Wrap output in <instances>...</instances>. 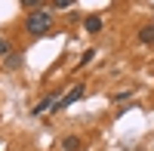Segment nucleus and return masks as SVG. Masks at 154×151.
I'll list each match as a JSON object with an SVG mask.
<instances>
[{
    "label": "nucleus",
    "instance_id": "9",
    "mask_svg": "<svg viewBox=\"0 0 154 151\" xmlns=\"http://www.w3.org/2000/svg\"><path fill=\"white\" fill-rule=\"evenodd\" d=\"M6 65H9V68H16V65H19V56H12V53H9V56H6Z\"/></svg>",
    "mask_w": 154,
    "mask_h": 151
},
{
    "label": "nucleus",
    "instance_id": "3",
    "mask_svg": "<svg viewBox=\"0 0 154 151\" xmlns=\"http://www.w3.org/2000/svg\"><path fill=\"white\" fill-rule=\"evenodd\" d=\"M83 28H86L89 34H99V31H102V16H86Z\"/></svg>",
    "mask_w": 154,
    "mask_h": 151
},
{
    "label": "nucleus",
    "instance_id": "6",
    "mask_svg": "<svg viewBox=\"0 0 154 151\" xmlns=\"http://www.w3.org/2000/svg\"><path fill=\"white\" fill-rule=\"evenodd\" d=\"M53 99H56V96H46L43 102H37V108H34V111H37V114H43V111H46L49 105H53Z\"/></svg>",
    "mask_w": 154,
    "mask_h": 151
},
{
    "label": "nucleus",
    "instance_id": "10",
    "mask_svg": "<svg viewBox=\"0 0 154 151\" xmlns=\"http://www.w3.org/2000/svg\"><path fill=\"white\" fill-rule=\"evenodd\" d=\"M0 56H9V43L6 40H0Z\"/></svg>",
    "mask_w": 154,
    "mask_h": 151
},
{
    "label": "nucleus",
    "instance_id": "2",
    "mask_svg": "<svg viewBox=\"0 0 154 151\" xmlns=\"http://www.w3.org/2000/svg\"><path fill=\"white\" fill-rule=\"evenodd\" d=\"M77 99H83V83L71 86V90H68V96H65V99H59V102L53 105V111H59V108H68V105H74Z\"/></svg>",
    "mask_w": 154,
    "mask_h": 151
},
{
    "label": "nucleus",
    "instance_id": "8",
    "mask_svg": "<svg viewBox=\"0 0 154 151\" xmlns=\"http://www.w3.org/2000/svg\"><path fill=\"white\" fill-rule=\"evenodd\" d=\"M71 3H74V0H53V6H56V9H68Z\"/></svg>",
    "mask_w": 154,
    "mask_h": 151
},
{
    "label": "nucleus",
    "instance_id": "1",
    "mask_svg": "<svg viewBox=\"0 0 154 151\" xmlns=\"http://www.w3.org/2000/svg\"><path fill=\"white\" fill-rule=\"evenodd\" d=\"M49 25H53V12H49V9H34L28 16V22H25V28H28V34L40 37V34L49 31Z\"/></svg>",
    "mask_w": 154,
    "mask_h": 151
},
{
    "label": "nucleus",
    "instance_id": "7",
    "mask_svg": "<svg viewBox=\"0 0 154 151\" xmlns=\"http://www.w3.org/2000/svg\"><path fill=\"white\" fill-rule=\"evenodd\" d=\"M19 3H22L25 9H37V6H40V0H19Z\"/></svg>",
    "mask_w": 154,
    "mask_h": 151
},
{
    "label": "nucleus",
    "instance_id": "5",
    "mask_svg": "<svg viewBox=\"0 0 154 151\" xmlns=\"http://www.w3.org/2000/svg\"><path fill=\"white\" fill-rule=\"evenodd\" d=\"M62 148H65V151H77V148H80V139H77V136H68V139L62 142Z\"/></svg>",
    "mask_w": 154,
    "mask_h": 151
},
{
    "label": "nucleus",
    "instance_id": "4",
    "mask_svg": "<svg viewBox=\"0 0 154 151\" xmlns=\"http://www.w3.org/2000/svg\"><path fill=\"white\" fill-rule=\"evenodd\" d=\"M139 40L145 46H154V25H142V31H139Z\"/></svg>",
    "mask_w": 154,
    "mask_h": 151
}]
</instances>
